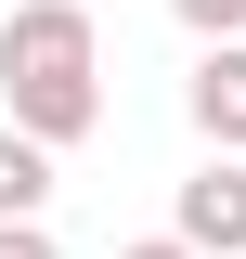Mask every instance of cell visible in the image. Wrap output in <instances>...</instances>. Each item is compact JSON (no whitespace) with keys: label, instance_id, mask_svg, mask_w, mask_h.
<instances>
[{"label":"cell","instance_id":"cell-1","mask_svg":"<svg viewBox=\"0 0 246 259\" xmlns=\"http://www.w3.org/2000/svg\"><path fill=\"white\" fill-rule=\"evenodd\" d=\"M0 117L52 156L104 130V26L78 0H13L0 13Z\"/></svg>","mask_w":246,"mask_h":259},{"label":"cell","instance_id":"cell-2","mask_svg":"<svg viewBox=\"0 0 246 259\" xmlns=\"http://www.w3.org/2000/svg\"><path fill=\"white\" fill-rule=\"evenodd\" d=\"M169 233L194 259H246V156H208L182 194H169Z\"/></svg>","mask_w":246,"mask_h":259},{"label":"cell","instance_id":"cell-3","mask_svg":"<svg viewBox=\"0 0 246 259\" xmlns=\"http://www.w3.org/2000/svg\"><path fill=\"white\" fill-rule=\"evenodd\" d=\"M182 117H194V143H208V156H246V39H194Z\"/></svg>","mask_w":246,"mask_h":259},{"label":"cell","instance_id":"cell-4","mask_svg":"<svg viewBox=\"0 0 246 259\" xmlns=\"http://www.w3.org/2000/svg\"><path fill=\"white\" fill-rule=\"evenodd\" d=\"M39 207H52V143H26L0 117V221H39Z\"/></svg>","mask_w":246,"mask_h":259},{"label":"cell","instance_id":"cell-5","mask_svg":"<svg viewBox=\"0 0 246 259\" xmlns=\"http://www.w3.org/2000/svg\"><path fill=\"white\" fill-rule=\"evenodd\" d=\"M169 13H182L194 39H246V0H169Z\"/></svg>","mask_w":246,"mask_h":259},{"label":"cell","instance_id":"cell-6","mask_svg":"<svg viewBox=\"0 0 246 259\" xmlns=\"http://www.w3.org/2000/svg\"><path fill=\"white\" fill-rule=\"evenodd\" d=\"M0 259H65V246H52V221H0Z\"/></svg>","mask_w":246,"mask_h":259},{"label":"cell","instance_id":"cell-7","mask_svg":"<svg viewBox=\"0 0 246 259\" xmlns=\"http://www.w3.org/2000/svg\"><path fill=\"white\" fill-rule=\"evenodd\" d=\"M117 259H194V246H182V233H130Z\"/></svg>","mask_w":246,"mask_h":259}]
</instances>
